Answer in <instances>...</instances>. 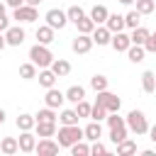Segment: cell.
I'll list each match as a JSON object with an SVG mask.
<instances>
[{"label": "cell", "mask_w": 156, "mask_h": 156, "mask_svg": "<svg viewBox=\"0 0 156 156\" xmlns=\"http://www.w3.org/2000/svg\"><path fill=\"white\" fill-rule=\"evenodd\" d=\"M56 141H58V146H63V149H68L71 144H76V141H80L83 139V129L78 127V124H61L58 129H56Z\"/></svg>", "instance_id": "cell-1"}, {"label": "cell", "mask_w": 156, "mask_h": 156, "mask_svg": "<svg viewBox=\"0 0 156 156\" xmlns=\"http://www.w3.org/2000/svg\"><path fill=\"white\" fill-rule=\"evenodd\" d=\"M29 61L37 66V68H49L51 66V61H54V54H51V49L46 46V44H34L32 49H29Z\"/></svg>", "instance_id": "cell-2"}, {"label": "cell", "mask_w": 156, "mask_h": 156, "mask_svg": "<svg viewBox=\"0 0 156 156\" xmlns=\"http://www.w3.org/2000/svg\"><path fill=\"white\" fill-rule=\"evenodd\" d=\"M124 124H127V129H129L132 134H136V136H141V134L149 132V122H146V115H144L141 110H129V115L124 117Z\"/></svg>", "instance_id": "cell-3"}, {"label": "cell", "mask_w": 156, "mask_h": 156, "mask_svg": "<svg viewBox=\"0 0 156 156\" xmlns=\"http://www.w3.org/2000/svg\"><path fill=\"white\" fill-rule=\"evenodd\" d=\"M95 102L102 105L107 112H119V107H122V100H119L115 93H110V90H100L98 98H95Z\"/></svg>", "instance_id": "cell-4"}, {"label": "cell", "mask_w": 156, "mask_h": 156, "mask_svg": "<svg viewBox=\"0 0 156 156\" xmlns=\"http://www.w3.org/2000/svg\"><path fill=\"white\" fill-rule=\"evenodd\" d=\"M44 20H46V24H49L51 29H63V27L68 24V17H66V10H58V7H51V10H46V15H44Z\"/></svg>", "instance_id": "cell-5"}, {"label": "cell", "mask_w": 156, "mask_h": 156, "mask_svg": "<svg viewBox=\"0 0 156 156\" xmlns=\"http://www.w3.org/2000/svg\"><path fill=\"white\" fill-rule=\"evenodd\" d=\"M58 141H54L51 136H39V141H37V146H34V154H39V156H54V154H58Z\"/></svg>", "instance_id": "cell-6"}, {"label": "cell", "mask_w": 156, "mask_h": 156, "mask_svg": "<svg viewBox=\"0 0 156 156\" xmlns=\"http://www.w3.org/2000/svg\"><path fill=\"white\" fill-rule=\"evenodd\" d=\"M12 20H17V22H37L39 20V12L32 5H20V7H15Z\"/></svg>", "instance_id": "cell-7"}, {"label": "cell", "mask_w": 156, "mask_h": 156, "mask_svg": "<svg viewBox=\"0 0 156 156\" xmlns=\"http://www.w3.org/2000/svg\"><path fill=\"white\" fill-rule=\"evenodd\" d=\"M24 39H27V32H24L20 24H17V27L10 24V27L5 29V41H7V46H22Z\"/></svg>", "instance_id": "cell-8"}, {"label": "cell", "mask_w": 156, "mask_h": 156, "mask_svg": "<svg viewBox=\"0 0 156 156\" xmlns=\"http://www.w3.org/2000/svg\"><path fill=\"white\" fill-rule=\"evenodd\" d=\"M71 49H73V54H88L93 49V37L90 34H76L71 41Z\"/></svg>", "instance_id": "cell-9"}, {"label": "cell", "mask_w": 156, "mask_h": 156, "mask_svg": "<svg viewBox=\"0 0 156 156\" xmlns=\"http://www.w3.org/2000/svg\"><path fill=\"white\" fill-rule=\"evenodd\" d=\"M44 102H46V107H54V110H58L63 102H66V95L54 85V88H46V95H44Z\"/></svg>", "instance_id": "cell-10"}, {"label": "cell", "mask_w": 156, "mask_h": 156, "mask_svg": "<svg viewBox=\"0 0 156 156\" xmlns=\"http://www.w3.org/2000/svg\"><path fill=\"white\" fill-rule=\"evenodd\" d=\"M17 144H20V151L22 154H34V146H37V134L29 129V132H22L20 134V139H17Z\"/></svg>", "instance_id": "cell-11"}, {"label": "cell", "mask_w": 156, "mask_h": 156, "mask_svg": "<svg viewBox=\"0 0 156 156\" xmlns=\"http://www.w3.org/2000/svg\"><path fill=\"white\" fill-rule=\"evenodd\" d=\"M93 44H98V46H107L110 44V39H112V32L105 27V24H98L95 29H93Z\"/></svg>", "instance_id": "cell-12"}, {"label": "cell", "mask_w": 156, "mask_h": 156, "mask_svg": "<svg viewBox=\"0 0 156 156\" xmlns=\"http://www.w3.org/2000/svg\"><path fill=\"white\" fill-rule=\"evenodd\" d=\"M110 46H112L115 51H127V49L132 46V39H129V34H124V29H122V32H115V34H112Z\"/></svg>", "instance_id": "cell-13"}, {"label": "cell", "mask_w": 156, "mask_h": 156, "mask_svg": "<svg viewBox=\"0 0 156 156\" xmlns=\"http://www.w3.org/2000/svg\"><path fill=\"white\" fill-rule=\"evenodd\" d=\"M105 27L115 34V32H122L124 29V15H117V12H110L107 20H105Z\"/></svg>", "instance_id": "cell-14"}, {"label": "cell", "mask_w": 156, "mask_h": 156, "mask_svg": "<svg viewBox=\"0 0 156 156\" xmlns=\"http://www.w3.org/2000/svg\"><path fill=\"white\" fill-rule=\"evenodd\" d=\"M37 78H39V85H41V88H54V85H56V73H54L51 68H39Z\"/></svg>", "instance_id": "cell-15"}, {"label": "cell", "mask_w": 156, "mask_h": 156, "mask_svg": "<svg viewBox=\"0 0 156 156\" xmlns=\"http://www.w3.org/2000/svg\"><path fill=\"white\" fill-rule=\"evenodd\" d=\"M107 15H110V10L105 7V5H93L90 7V20L95 22V24H105V20H107Z\"/></svg>", "instance_id": "cell-16"}, {"label": "cell", "mask_w": 156, "mask_h": 156, "mask_svg": "<svg viewBox=\"0 0 156 156\" xmlns=\"http://www.w3.org/2000/svg\"><path fill=\"white\" fill-rule=\"evenodd\" d=\"M54 34H56V29H51L49 24H41V27H37V41L39 44H51L54 41Z\"/></svg>", "instance_id": "cell-17"}, {"label": "cell", "mask_w": 156, "mask_h": 156, "mask_svg": "<svg viewBox=\"0 0 156 156\" xmlns=\"http://www.w3.org/2000/svg\"><path fill=\"white\" fill-rule=\"evenodd\" d=\"M124 54H127V58H129L132 63H141V61H144V56H146V49H144L141 44H132Z\"/></svg>", "instance_id": "cell-18"}, {"label": "cell", "mask_w": 156, "mask_h": 156, "mask_svg": "<svg viewBox=\"0 0 156 156\" xmlns=\"http://www.w3.org/2000/svg\"><path fill=\"white\" fill-rule=\"evenodd\" d=\"M49 68L56 73V78H63V76H68V73H71V63H68L66 58H54Z\"/></svg>", "instance_id": "cell-19"}, {"label": "cell", "mask_w": 156, "mask_h": 156, "mask_svg": "<svg viewBox=\"0 0 156 156\" xmlns=\"http://www.w3.org/2000/svg\"><path fill=\"white\" fill-rule=\"evenodd\" d=\"M100 136H102V127H100V122L93 119V122L83 129V139H88V141H98Z\"/></svg>", "instance_id": "cell-20"}, {"label": "cell", "mask_w": 156, "mask_h": 156, "mask_svg": "<svg viewBox=\"0 0 156 156\" xmlns=\"http://www.w3.org/2000/svg\"><path fill=\"white\" fill-rule=\"evenodd\" d=\"M115 146H117V154H119V156L136 154V141H134V139H129V136H124V139H122V141H117Z\"/></svg>", "instance_id": "cell-21"}, {"label": "cell", "mask_w": 156, "mask_h": 156, "mask_svg": "<svg viewBox=\"0 0 156 156\" xmlns=\"http://www.w3.org/2000/svg\"><path fill=\"white\" fill-rule=\"evenodd\" d=\"M34 134L37 136H54L56 134V122H37L34 124Z\"/></svg>", "instance_id": "cell-22"}, {"label": "cell", "mask_w": 156, "mask_h": 156, "mask_svg": "<svg viewBox=\"0 0 156 156\" xmlns=\"http://www.w3.org/2000/svg\"><path fill=\"white\" fill-rule=\"evenodd\" d=\"M37 73H39V68H37L32 61L20 63V78H22V80H34V78H37Z\"/></svg>", "instance_id": "cell-23"}, {"label": "cell", "mask_w": 156, "mask_h": 156, "mask_svg": "<svg viewBox=\"0 0 156 156\" xmlns=\"http://www.w3.org/2000/svg\"><path fill=\"white\" fill-rule=\"evenodd\" d=\"M141 88H144V93H156V73L154 71L141 73Z\"/></svg>", "instance_id": "cell-24"}, {"label": "cell", "mask_w": 156, "mask_h": 156, "mask_svg": "<svg viewBox=\"0 0 156 156\" xmlns=\"http://www.w3.org/2000/svg\"><path fill=\"white\" fill-rule=\"evenodd\" d=\"M34 124H37V119H34V115H29V112H22V115L17 117V129H20V132H29V129H34Z\"/></svg>", "instance_id": "cell-25"}, {"label": "cell", "mask_w": 156, "mask_h": 156, "mask_svg": "<svg viewBox=\"0 0 156 156\" xmlns=\"http://www.w3.org/2000/svg\"><path fill=\"white\" fill-rule=\"evenodd\" d=\"M0 151H2L5 156H12V154H17V151H20V144H17V139H15V136H5V139L0 141Z\"/></svg>", "instance_id": "cell-26"}, {"label": "cell", "mask_w": 156, "mask_h": 156, "mask_svg": "<svg viewBox=\"0 0 156 156\" xmlns=\"http://www.w3.org/2000/svg\"><path fill=\"white\" fill-rule=\"evenodd\" d=\"M149 34H151V32H149L146 27H141V24H139V27H134V29H132L129 39H132V44H141V46H144V41L149 39Z\"/></svg>", "instance_id": "cell-27"}, {"label": "cell", "mask_w": 156, "mask_h": 156, "mask_svg": "<svg viewBox=\"0 0 156 156\" xmlns=\"http://www.w3.org/2000/svg\"><path fill=\"white\" fill-rule=\"evenodd\" d=\"M63 95H66V100H68V102H73V105H76L78 100H83V98H85V88H83V85H71Z\"/></svg>", "instance_id": "cell-28"}, {"label": "cell", "mask_w": 156, "mask_h": 156, "mask_svg": "<svg viewBox=\"0 0 156 156\" xmlns=\"http://www.w3.org/2000/svg\"><path fill=\"white\" fill-rule=\"evenodd\" d=\"M56 119H58L61 124H78L80 117H78V112H76V107H73V110H61Z\"/></svg>", "instance_id": "cell-29"}, {"label": "cell", "mask_w": 156, "mask_h": 156, "mask_svg": "<svg viewBox=\"0 0 156 156\" xmlns=\"http://www.w3.org/2000/svg\"><path fill=\"white\" fill-rule=\"evenodd\" d=\"M76 27H78V34H93V29H95L98 24H95V22L85 15V17H80V20L76 22Z\"/></svg>", "instance_id": "cell-30"}, {"label": "cell", "mask_w": 156, "mask_h": 156, "mask_svg": "<svg viewBox=\"0 0 156 156\" xmlns=\"http://www.w3.org/2000/svg\"><path fill=\"white\" fill-rule=\"evenodd\" d=\"M107 85H110V78H107V76H100V73H95V76L90 78V88H93L95 93H100V90H107Z\"/></svg>", "instance_id": "cell-31"}, {"label": "cell", "mask_w": 156, "mask_h": 156, "mask_svg": "<svg viewBox=\"0 0 156 156\" xmlns=\"http://www.w3.org/2000/svg\"><path fill=\"white\" fill-rule=\"evenodd\" d=\"M129 134V129H127V124H115V127H110V139H112V144H117V141H122L124 136Z\"/></svg>", "instance_id": "cell-32"}, {"label": "cell", "mask_w": 156, "mask_h": 156, "mask_svg": "<svg viewBox=\"0 0 156 156\" xmlns=\"http://www.w3.org/2000/svg\"><path fill=\"white\" fill-rule=\"evenodd\" d=\"M134 10L139 12V15H151L154 10H156V0H134Z\"/></svg>", "instance_id": "cell-33"}, {"label": "cell", "mask_w": 156, "mask_h": 156, "mask_svg": "<svg viewBox=\"0 0 156 156\" xmlns=\"http://www.w3.org/2000/svg\"><path fill=\"white\" fill-rule=\"evenodd\" d=\"M56 117H58V115H56L54 107H44V110H39V112L34 115L37 122H56Z\"/></svg>", "instance_id": "cell-34"}, {"label": "cell", "mask_w": 156, "mask_h": 156, "mask_svg": "<svg viewBox=\"0 0 156 156\" xmlns=\"http://www.w3.org/2000/svg\"><path fill=\"white\" fill-rule=\"evenodd\" d=\"M66 17H68V22H73V24H76L80 17H85V10H83L80 5H71V7L66 10Z\"/></svg>", "instance_id": "cell-35"}, {"label": "cell", "mask_w": 156, "mask_h": 156, "mask_svg": "<svg viewBox=\"0 0 156 156\" xmlns=\"http://www.w3.org/2000/svg\"><path fill=\"white\" fill-rule=\"evenodd\" d=\"M139 24H141V15H139L136 10H129V12L124 15V27L134 29V27H139Z\"/></svg>", "instance_id": "cell-36"}, {"label": "cell", "mask_w": 156, "mask_h": 156, "mask_svg": "<svg viewBox=\"0 0 156 156\" xmlns=\"http://www.w3.org/2000/svg\"><path fill=\"white\" fill-rule=\"evenodd\" d=\"M68 149H71V156H88V154H90V146H88L83 139L76 141V144H71Z\"/></svg>", "instance_id": "cell-37"}, {"label": "cell", "mask_w": 156, "mask_h": 156, "mask_svg": "<svg viewBox=\"0 0 156 156\" xmlns=\"http://www.w3.org/2000/svg\"><path fill=\"white\" fill-rule=\"evenodd\" d=\"M90 107H93V105H90L85 98L78 100V102H76V112H78V117H90Z\"/></svg>", "instance_id": "cell-38"}, {"label": "cell", "mask_w": 156, "mask_h": 156, "mask_svg": "<svg viewBox=\"0 0 156 156\" xmlns=\"http://www.w3.org/2000/svg\"><path fill=\"white\" fill-rule=\"evenodd\" d=\"M105 117H107V110H105L102 105H98V102H95V105L90 107V119L100 122V119H105Z\"/></svg>", "instance_id": "cell-39"}, {"label": "cell", "mask_w": 156, "mask_h": 156, "mask_svg": "<svg viewBox=\"0 0 156 156\" xmlns=\"http://www.w3.org/2000/svg\"><path fill=\"white\" fill-rule=\"evenodd\" d=\"M144 49H146V54H156V32L149 34V39L144 41Z\"/></svg>", "instance_id": "cell-40"}, {"label": "cell", "mask_w": 156, "mask_h": 156, "mask_svg": "<svg viewBox=\"0 0 156 156\" xmlns=\"http://www.w3.org/2000/svg\"><path fill=\"white\" fill-rule=\"evenodd\" d=\"M90 154H93V156H102V154H107V146H105V144H100V139H98V141H93Z\"/></svg>", "instance_id": "cell-41"}, {"label": "cell", "mask_w": 156, "mask_h": 156, "mask_svg": "<svg viewBox=\"0 0 156 156\" xmlns=\"http://www.w3.org/2000/svg\"><path fill=\"white\" fill-rule=\"evenodd\" d=\"M7 27H10V17L7 15H0V32H5Z\"/></svg>", "instance_id": "cell-42"}, {"label": "cell", "mask_w": 156, "mask_h": 156, "mask_svg": "<svg viewBox=\"0 0 156 156\" xmlns=\"http://www.w3.org/2000/svg\"><path fill=\"white\" fill-rule=\"evenodd\" d=\"M2 2H5V5H10L12 10H15V7H20V5H24V0H2Z\"/></svg>", "instance_id": "cell-43"}, {"label": "cell", "mask_w": 156, "mask_h": 156, "mask_svg": "<svg viewBox=\"0 0 156 156\" xmlns=\"http://www.w3.org/2000/svg\"><path fill=\"white\" fill-rule=\"evenodd\" d=\"M146 134H149V139L156 144V124H154V127H149V132H146Z\"/></svg>", "instance_id": "cell-44"}, {"label": "cell", "mask_w": 156, "mask_h": 156, "mask_svg": "<svg viewBox=\"0 0 156 156\" xmlns=\"http://www.w3.org/2000/svg\"><path fill=\"white\" fill-rule=\"evenodd\" d=\"M44 0H24V5H32V7H39Z\"/></svg>", "instance_id": "cell-45"}, {"label": "cell", "mask_w": 156, "mask_h": 156, "mask_svg": "<svg viewBox=\"0 0 156 156\" xmlns=\"http://www.w3.org/2000/svg\"><path fill=\"white\" fill-rule=\"evenodd\" d=\"M7 46V41H5V32H0V51Z\"/></svg>", "instance_id": "cell-46"}, {"label": "cell", "mask_w": 156, "mask_h": 156, "mask_svg": "<svg viewBox=\"0 0 156 156\" xmlns=\"http://www.w3.org/2000/svg\"><path fill=\"white\" fill-rule=\"evenodd\" d=\"M5 117H7V115H5V110L0 107V122H5Z\"/></svg>", "instance_id": "cell-47"}, {"label": "cell", "mask_w": 156, "mask_h": 156, "mask_svg": "<svg viewBox=\"0 0 156 156\" xmlns=\"http://www.w3.org/2000/svg\"><path fill=\"white\" fill-rule=\"evenodd\" d=\"M5 7H7V5H5V2L0 0V15H5Z\"/></svg>", "instance_id": "cell-48"}, {"label": "cell", "mask_w": 156, "mask_h": 156, "mask_svg": "<svg viewBox=\"0 0 156 156\" xmlns=\"http://www.w3.org/2000/svg\"><path fill=\"white\" fill-rule=\"evenodd\" d=\"M122 5H134V0H119Z\"/></svg>", "instance_id": "cell-49"}, {"label": "cell", "mask_w": 156, "mask_h": 156, "mask_svg": "<svg viewBox=\"0 0 156 156\" xmlns=\"http://www.w3.org/2000/svg\"><path fill=\"white\" fill-rule=\"evenodd\" d=\"M2 124H5V122H0V127H2Z\"/></svg>", "instance_id": "cell-50"}]
</instances>
